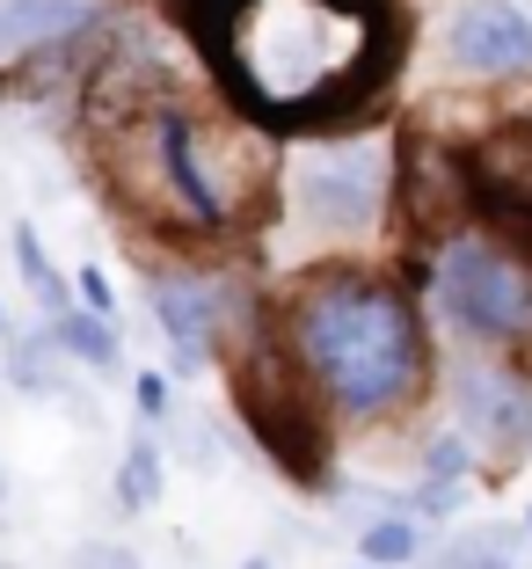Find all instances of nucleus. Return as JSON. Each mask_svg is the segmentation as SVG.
Masks as SVG:
<instances>
[{
	"label": "nucleus",
	"instance_id": "20",
	"mask_svg": "<svg viewBox=\"0 0 532 569\" xmlns=\"http://www.w3.org/2000/svg\"><path fill=\"white\" fill-rule=\"evenodd\" d=\"M431 475H445V482L466 475V446H460V438H438V446H431Z\"/></svg>",
	"mask_w": 532,
	"mask_h": 569
},
{
	"label": "nucleus",
	"instance_id": "21",
	"mask_svg": "<svg viewBox=\"0 0 532 569\" xmlns=\"http://www.w3.org/2000/svg\"><path fill=\"white\" fill-rule=\"evenodd\" d=\"M0 343H8V307H0Z\"/></svg>",
	"mask_w": 532,
	"mask_h": 569
},
{
	"label": "nucleus",
	"instance_id": "1",
	"mask_svg": "<svg viewBox=\"0 0 532 569\" xmlns=\"http://www.w3.org/2000/svg\"><path fill=\"white\" fill-rule=\"evenodd\" d=\"M292 343L343 417H387L423 380V329L409 292L387 278L329 270L292 300Z\"/></svg>",
	"mask_w": 532,
	"mask_h": 569
},
{
	"label": "nucleus",
	"instance_id": "11",
	"mask_svg": "<svg viewBox=\"0 0 532 569\" xmlns=\"http://www.w3.org/2000/svg\"><path fill=\"white\" fill-rule=\"evenodd\" d=\"M438 569H525V533L518 526H466L438 555Z\"/></svg>",
	"mask_w": 532,
	"mask_h": 569
},
{
	"label": "nucleus",
	"instance_id": "22",
	"mask_svg": "<svg viewBox=\"0 0 532 569\" xmlns=\"http://www.w3.org/2000/svg\"><path fill=\"white\" fill-rule=\"evenodd\" d=\"M241 569H270V562H241Z\"/></svg>",
	"mask_w": 532,
	"mask_h": 569
},
{
	"label": "nucleus",
	"instance_id": "16",
	"mask_svg": "<svg viewBox=\"0 0 532 569\" xmlns=\"http://www.w3.org/2000/svg\"><path fill=\"white\" fill-rule=\"evenodd\" d=\"M51 343H59V336L44 329V336H22L16 351H8V372H16V380L30 387V395H51V387H59V380L44 372V351H51Z\"/></svg>",
	"mask_w": 532,
	"mask_h": 569
},
{
	"label": "nucleus",
	"instance_id": "6",
	"mask_svg": "<svg viewBox=\"0 0 532 569\" xmlns=\"http://www.w3.org/2000/svg\"><path fill=\"white\" fill-rule=\"evenodd\" d=\"M466 190H474V212H489L503 234L532 249V124L496 132L466 153Z\"/></svg>",
	"mask_w": 532,
	"mask_h": 569
},
{
	"label": "nucleus",
	"instance_id": "17",
	"mask_svg": "<svg viewBox=\"0 0 532 569\" xmlns=\"http://www.w3.org/2000/svg\"><path fill=\"white\" fill-rule=\"evenodd\" d=\"M139 417H147V423H161L168 417V380H161V372H139Z\"/></svg>",
	"mask_w": 532,
	"mask_h": 569
},
{
	"label": "nucleus",
	"instance_id": "12",
	"mask_svg": "<svg viewBox=\"0 0 532 569\" xmlns=\"http://www.w3.org/2000/svg\"><path fill=\"white\" fill-rule=\"evenodd\" d=\"M51 336H59V351H73L81 366H102V372L124 358V343H117V315H96V307L59 315V321H51Z\"/></svg>",
	"mask_w": 532,
	"mask_h": 569
},
{
	"label": "nucleus",
	"instance_id": "7",
	"mask_svg": "<svg viewBox=\"0 0 532 569\" xmlns=\"http://www.w3.org/2000/svg\"><path fill=\"white\" fill-rule=\"evenodd\" d=\"M452 67L466 73H518L532 67V16L511 0H474L452 16Z\"/></svg>",
	"mask_w": 532,
	"mask_h": 569
},
{
	"label": "nucleus",
	"instance_id": "14",
	"mask_svg": "<svg viewBox=\"0 0 532 569\" xmlns=\"http://www.w3.org/2000/svg\"><path fill=\"white\" fill-rule=\"evenodd\" d=\"M16 263H22V284H30L44 307H67V284H59V270H51L44 241H37L30 227H16Z\"/></svg>",
	"mask_w": 532,
	"mask_h": 569
},
{
	"label": "nucleus",
	"instance_id": "13",
	"mask_svg": "<svg viewBox=\"0 0 532 569\" xmlns=\"http://www.w3.org/2000/svg\"><path fill=\"white\" fill-rule=\"evenodd\" d=\"M117 503H124V511H153V503H161V446H153L147 431L124 446V468H117Z\"/></svg>",
	"mask_w": 532,
	"mask_h": 569
},
{
	"label": "nucleus",
	"instance_id": "23",
	"mask_svg": "<svg viewBox=\"0 0 532 569\" xmlns=\"http://www.w3.org/2000/svg\"><path fill=\"white\" fill-rule=\"evenodd\" d=\"M0 497H8V482H0Z\"/></svg>",
	"mask_w": 532,
	"mask_h": 569
},
{
	"label": "nucleus",
	"instance_id": "9",
	"mask_svg": "<svg viewBox=\"0 0 532 569\" xmlns=\"http://www.w3.org/2000/svg\"><path fill=\"white\" fill-rule=\"evenodd\" d=\"M452 409H460L466 438H496V446H525L532 438V395L489 366H466L452 380Z\"/></svg>",
	"mask_w": 532,
	"mask_h": 569
},
{
	"label": "nucleus",
	"instance_id": "19",
	"mask_svg": "<svg viewBox=\"0 0 532 569\" xmlns=\"http://www.w3.org/2000/svg\"><path fill=\"white\" fill-rule=\"evenodd\" d=\"M81 307H96V315H117V292L102 270H81Z\"/></svg>",
	"mask_w": 532,
	"mask_h": 569
},
{
	"label": "nucleus",
	"instance_id": "2",
	"mask_svg": "<svg viewBox=\"0 0 532 569\" xmlns=\"http://www.w3.org/2000/svg\"><path fill=\"white\" fill-rule=\"evenodd\" d=\"M233 409L255 431V446L278 460L284 475L314 482L329 468V387L314 380V366L300 358V343L284 351L278 336H255L249 351L233 358Z\"/></svg>",
	"mask_w": 532,
	"mask_h": 569
},
{
	"label": "nucleus",
	"instance_id": "8",
	"mask_svg": "<svg viewBox=\"0 0 532 569\" xmlns=\"http://www.w3.org/2000/svg\"><path fill=\"white\" fill-rule=\"evenodd\" d=\"M153 315H161V336L175 343V372H198L204 343L219 336V315H227V292L212 278H190V270H161L153 278Z\"/></svg>",
	"mask_w": 532,
	"mask_h": 569
},
{
	"label": "nucleus",
	"instance_id": "18",
	"mask_svg": "<svg viewBox=\"0 0 532 569\" xmlns=\"http://www.w3.org/2000/svg\"><path fill=\"white\" fill-rule=\"evenodd\" d=\"M81 569H139L132 548H110V540H88L81 548Z\"/></svg>",
	"mask_w": 532,
	"mask_h": 569
},
{
	"label": "nucleus",
	"instance_id": "3",
	"mask_svg": "<svg viewBox=\"0 0 532 569\" xmlns=\"http://www.w3.org/2000/svg\"><path fill=\"white\" fill-rule=\"evenodd\" d=\"M431 292H438V315L460 336H474V343H511L532 321V270L482 234L445 241V256L431 270Z\"/></svg>",
	"mask_w": 532,
	"mask_h": 569
},
{
	"label": "nucleus",
	"instance_id": "5",
	"mask_svg": "<svg viewBox=\"0 0 532 569\" xmlns=\"http://www.w3.org/2000/svg\"><path fill=\"white\" fill-rule=\"evenodd\" d=\"M139 139H147L153 176H161V204H175L204 234L227 227V204H219V183L204 176V147H198V124H190L183 102H168L161 88H153V96L139 102Z\"/></svg>",
	"mask_w": 532,
	"mask_h": 569
},
{
	"label": "nucleus",
	"instance_id": "4",
	"mask_svg": "<svg viewBox=\"0 0 532 569\" xmlns=\"http://www.w3.org/2000/svg\"><path fill=\"white\" fill-rule=\"evenodd\" d=\"M394 190V147L380 132H343L292 161V204L321 234H365Z\"/></svg>",
	"mask_w": 532,
	"mask_h": 569
},
{
	"label": "nucleus",
	"instance_id": "10",
	"mask_svg": "<svg viewBox=\"0 0 532 569\" xmlns=\"http://www.w3.org/2000/svg\"><path fill=\"white\" fill-rule=\"evenodd\" d=\"M102 0H0V59L16 51H59L81 30H96Z\"/></svg>",
	"mask_w": 532,
	"mask_h": 569
},
{
	"label": "nucleus",
	"instance_id": "15",
	"mask_svg": "<svg viewBox=\"0 0 532 569\" xmlns=\"http://www.w3.org/2000/svg\"><path fill=\"white\" fill-rule=\"evenodd\" d=\"M365 562H372V569L416 562V526H409V519H380V526H365Z\"/></svg>",
	"mask_w": 532,
	"mask_h": 569
}]
</instances>
